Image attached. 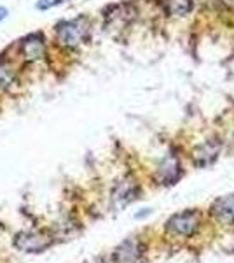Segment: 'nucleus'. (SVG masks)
<instances>
[{
    "label": "nucleus",
    "instance_id": "obj_1",
    "mask_svg": "<svg viewBox=\"0 0 234 263\" xmlns=\"http://www.w3.org/2000/svg\"><path fill=\"white\" fill-rule=\"evenodd\" d=\"M56 35L59 44L67 46V48H75V46L82 44L84 41H88L89 25L86 18L61 21L56 27Z\"/></svg>",
    "mask_w": 234,
    "mask_h": 263
},
{
    "label": "nucleus",
    "instance_id": "obj_2",
    "mask_svg": "<svg viewBox=\"0 0 234 263\" xmlns=\"http://www.w3.org/2000/svg\"><path fill=\"white\" fill-rule=\"evenodd\" d=\"M199 224H201V216L198 211H182L178 214H173L166 221V232L173 233V235L190 237L196 233Z\"/></svg>",
    "mask_w": 234,
    "mask_h": 263
},
{
    "label": "nucleus",
    "instance_id": "obj_3",
    "mask_svg": "<svg viewBox=\"0 0 234 263\" xmlns=\"http://www.w3.org/2000/svg\"><path fill=\"white\" fill-rule=\"evenodd\" d=\"M182 176L180 162L175 155H168L161 162L159 168H157V179L161 181V184H175Z\"/></svg>",
    "mask_w": 234,
    "mask_h": 263
},
{
    "label": "nucleus",
    "instance_id": "obj_4",
    "mask_svg": "<svg viewBox=\"0 0 234 263\" xmlns=\"http://www.w3.org/2000/svg\"><path fill=\"white\" fill-rule=\"evenodd\" d=\"M211 216L217 221L224 224H232L234 223V195H225L220 197L211 203L210 207Z\"/></svg>",
    "mask_w": 234,
    "mask_h": 263
},
{
    "label": "nucleus",
    "instance_id": "obj_5",
    "mask_svg": "<svg viewBox=\"0 0 234 263\" xmlns=\"http://www.w3.org/2000/svg\"><path fill=\"white\" fill-rule=\"evenodd\" d=\"M220 155V142L211 139V141H205L199 144L194 149V163L198 167H208L219 158Z\"/></svg>",
    "mask_w": 234,
    "mask_h": 263
},
{
    "label": "nucleus",
    "instance_id": "obj_6",
    "mask_svg": "<svg viewBox=\"0 0 234 263\" xmlns=\"http://www.w3.org/2000/svg\"><path fill=\"white\" fill-rule=\"evenodd\" d=\"M21 53H23V57L27 60H40L46 54V44L40 33H33V35H28L27 39H23V42H21Z\"/></svg>",
    "mask_w": 234,
    "mask_h": 263
},
{
    "label": "nucleus",
    "instance_id": "obj_7",
    "mask_svg": "<svg viewBox=\"0 0 234 263\" xmlns=\"http://www.w3.org/2000/svg\"><path fill=\"white\" fill-rule=\"evenodd\" d=\"M137 186L133 184V182L130 181H122L119 182L116 186V190H114L112 193V200L116 202L117 207H124L127 205L130 202H133L135 198H137Z\"/></svg>",
    "mask_w": 234,
    "mask_h": 263
},
{
    "label": "nucleus",
    "instance_id": "obj_8",
    "mask_svg": "<svg viewBox=\"0 0 234 263\" xmlns=\"http://www.w3.org/2000/svg\"><path fill=\"white\" fill-rule=\"evenodd\" d=\"M16 246L19 249H23V251L39 253L48 248V242L42 237L37 235V233H21V235L16 237Z\"/></svg>",
    "mask_w": 234,
    "mask_h": 263
},
{
    "label": "nucleus",
    "instance_id": "obj_9",
    "mask_svg": "<svg viewBox=\"0 0 234 263\" xmlns=\"http://www.w3.org/2000/svg\"><path fill=\"white\" fill-rule=\"evenodd\" d=\"M140 253H142V248H140V244L137 240H126V242H122L116 249L114 258H116L119 263H131L140 256Z\"/></svg>",
    "mask_w": 234,
    "mask_h": 263
},
{
    "label": "nucleus",
    "instance_id": "obj_10",
    "mask_svg": "<svg viewBox=\"0 0 234 263\" xmlns=\"http://www.w3.org/2000/svg\"><path fill=\"white\" fill-rule=\"evenodd\" d=\"M193 7V0H164V9L169 16H185Z\"/></svg>",
    "mask_w": 234,
    "mask_h": 263
},
{
    "label": "nucleus",
    "instance_id": "obj_11",
    "mask_svg": "<svg viewBox=\"0 0 234 263\" xmlns=\"http://www.w3.org/2000/svg\"><path fill=\"white\" fill-rule=\"evenodd\" d=\"M14 79V74H12L11 69H6V67H0V88H7Z\"/></svg>",
    "mask_w": 234,
    "mask_h": 263
},
{
    "label": "nucleus",
    "instance_id": "obj_12",
    "mask_svg": "<svg viewBox=\"0 0 234 263\" xmlns=\"http://www.w3.org/2000/svg\"><path fill=\"white\" fill-rule=\"evenodd\" d=\"M63 2H69V0H39V2H37V9L46 11V9H51V7L59 6V4H63Z\"/></svg>",
    "mask_w": 234,
    "mask_h": 263
},
{
    "label": "nucleus",
    "instance_id": "obj_13",
    "mask_svg": "<svg viewBox=\"0 0 234 263\" xmlns=\"http://www.w3.org/2000/svg\"><path fill=\"white\" fill-rule=\"evenodd\" d=\"M7 16V9H4V7H0V20H4Z\"/></svg>",
    "mask_w": 234,
    "mask_h": 263
}]
</instances>
